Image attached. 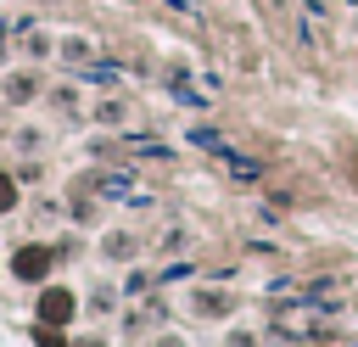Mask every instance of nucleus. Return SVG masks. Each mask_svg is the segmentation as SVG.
<instances>
[{
    "mask_svg": "<svg viewBox=\"0 0 358 347\" xmlns=\"http://www.w3.org/2000/svg\"><path fill=\"white\" fill-rule=\"evenodd\" d=\"M39 313H45V319H56V325H62V319H67V313H73V297H67V291H45V302H39Z\"/></svg>",
    "mask_w": 358,
    "mask_h": 347,
    "instance_id": "1",
    "label": "nucleus"
},
{
    "mask_svg": "<svg viewBox=\"0 0 358 347\" xmlns=\"http://www.w3.org/2000/svg\"><path fill=\"white\" fill-rule=\"evenodd\" d=\"M17 274H22V280H39V274H45V252H39V246H28V252L17 257Z\"/></svg>",
    "mask_w": 358,
    "mask_h": 347,
    "instance_id": "2",
    "label": "nucleus"
},
{
    "mask_svg": "<svg viewBox=\"0 0 358 347\" xmlns=\"http://www.w3.org/2000/svg\"><path fill=\"white\" fill-rule=\"evenodd\" d=\"M11 201H17V185H11V179H6V174H0V213H6V207H11Z\"/></svg>",
    "mask_w": 358,
    "mask_h": 347,
    "instance_id": "3",
    "label": "nucleus"
}]
</instances>
